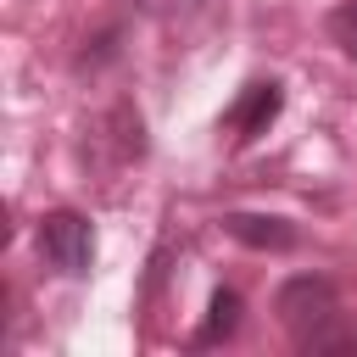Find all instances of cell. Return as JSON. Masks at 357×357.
I'll return each instance as SVG.
<instances>
[{"label":"cell","mask_w":357,"mask_h":357,"mask_svg":"<svg viewBox=\"0 0 357 357\" xmlns=\"http://www.w3.org/2000/svg\"><path fill=\"white\" fill-rule=\"evenodd\" d=\"M273 312H279V324H284L301 346H324V324L340 312V307H335V284L318 279V273H296V279L279 284Z\"/></svg>","instance_id":"6da1fadb"},{"label":"cell","mask_w":357,"mask_h":357,"mask_svg":"<svg viewBox=\"0 0 357 357\" xmlns=\"http://www.w3.org/2000/svg\"><path fill=\"white\" fill-rule=\"evenodd\" d=\"M39 251H45V262L56 273H89V262H95V229H89V218L73 212V206L45 212L39 218Z\"/></svg>","instance_id":"7a4b0ae2"},{"label":"cell","mask_w":357,"mask_h":357,"mask_svg":"<svg viewBox=\"0 0 357 357\" xmlns=\"http://www.w3.org/2000/svg\"><path fill=\"white\" fill-rule=\"evenodd\" d=\"M234 329H240V296H234V290H212L206 324L195 329V346H218V340H229Z\"/></svg>","instance_id":"5b68a950"},{"label":"cell","mask_w":357,"mask_h":357,"mask_svg":"<svg viewBox=\"0 0 357 357\" xmlns=\"http://www.w3.org/2000/svg\"><path fill=\"white\" fill-rule=\"evenodd\" d=\"M279 106H284V89L268 78V84H245L240 89V100L223 112V128L234 134V139H257V134H268V123L279 117Z\"/></svg>","instance_id":"3957f363"},{"label":"cell","mask_w":357,"mask_h":357,"mask_svg":"<svg viewBox=\"0 0 357 357\" xmlns=\"http://www.w3.org/2000/svg\"><path fill=\"white\" fill-rule=\"evenodd\" d=\"M223 229H229L240 245H251V251H290V245L301 240L290 218H257V212H229Z\"/></svg>","instance_id":"277c9868"},{"label":"cell","mask_w":357,"mask_h":357,"mask_svg":"<svg viewBox=\"0 0 357 357\" xmlns=\"http://www.w3.org/2000/svg\"><path fill=\"white\" fill-rule=\"evenodd\" d=\"M335 39H340V45L357 56V0H346V6L335 11Z\"/></svg>","instance_id":"8992f818"}]
</instances>
